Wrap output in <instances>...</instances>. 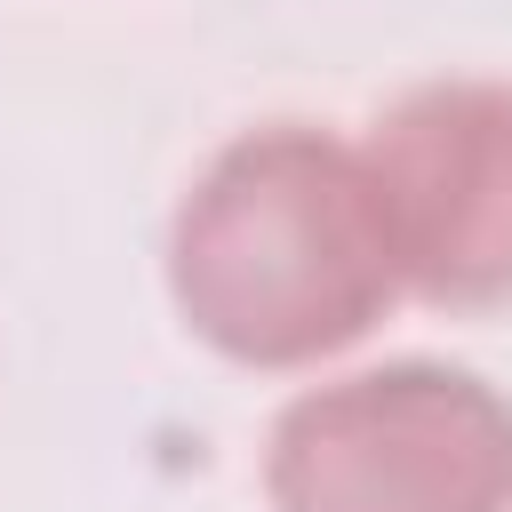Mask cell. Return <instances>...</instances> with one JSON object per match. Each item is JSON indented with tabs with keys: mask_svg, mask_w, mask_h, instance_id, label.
I'll list each match as a JSON object with an SVG mask.
<instances>
[{
	"mask_svg": "<svg viewBox=\"0 0 512 512\" xmlns=\"http://www.w3.org/2000/svg\"><path fill=\"white\" fill-rule=\"evenodd\" d=\"M160 280L184 336L232 368L296 376L352 352L400 304L360 144L320 120L224 136L168 208Z\"/></svg>",
	"mask_w": 512,
	"mask_h": 512,
	"instance_id": "obj_1",
	"label": "cell"
},
{
	"mask_svg": "<svg viewBox=\"0 0 512 512\" xmlns=\"http://www.w3.org/2000/svg\"><path fill=\"white\" fill-rule=\"evenodd\" d=\"M272 512H512V400L456 360H368L264 424Z\"/></svg>",
	"mask_w": 512,
	"mask_h": 512,
	"instance_id": "obj_2",
	"label": "cell"
},
{
	"mask_svg": "<svg viewBox=\"0 0 512 512\" xmlns=\"http://www.w3.org/2000/svg\"><path fill=\"white\" fill-rule=\"evenodd\" d=\"M400 296L432 312L512 304V80L448 72L400 88L360 136Z\"/></svg>",
	"mask_w": 512,
	"mask_h": 512,
	"instance_id": "obj_3",
	"label": "cell"
}]
</instances>
